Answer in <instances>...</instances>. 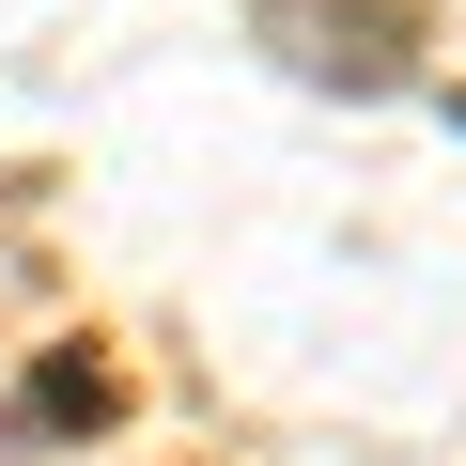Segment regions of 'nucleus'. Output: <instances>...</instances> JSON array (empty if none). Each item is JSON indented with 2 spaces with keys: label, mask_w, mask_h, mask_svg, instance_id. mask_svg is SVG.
Here are the masks:
<instances>
[{
  "label": "nucleus",
  "mask_w": 466,
  "mask_h": 466,
  "mask_svg": "<svg viewBox=\"0 0 466 466\" xmlns=\"http://www.w3.org/2000/svg\"><path fill=\"white\" fill-rule=\"evenodd\" d=\"M94 420H109V358H47L16 389V435H94Z\"/></svg>",
  "instance_id": "nucleus-1"
}]
</instances>
